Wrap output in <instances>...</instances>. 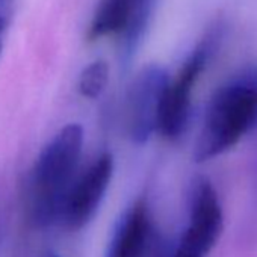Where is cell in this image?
<instances>
[{
  "label": "cell",
  "instance_id": "1",
  "mask_svg": "<svg viewBox=\"0 0 257 257\" xmlns=\"http://www.w3.org/2000/svg\"><path fill=\"white\" fill-rule=\"evenodd\" d=\"M255 127L257 70H246L212 94L194 147L195 162H207L227 153Z\"/></svg>",
  "mask_w": 257,
  "mask_h": 257
},
{
  "label": "cell",
  "instance_id": "12",
  "mask_svg": "<svg viewBox=\"0 0 257 257\" xmlns=\"http://www.w3.org/2000/svg\"><path fill=\"white\" fill-rule=\"evenodd\" d=\"M14 14V0H0V26L8 29Z\"/></svg>",
  "mask_w": 257,
  "mask_h": 257
},
{
  "label": "cell",
  "instance_id": "13",
  "mask_svg": "<svg viewBox=\"0 0 257 257\" xmlns=\"http://www.w3.org/2000/svg\"><path fill=\"white\" fill-rule=\"evenodd\" d=\"M5 32H7V29L0 26V53H2V47H4V34Z\"/></svg>",
  "mask_w": 257,
  "mask_h": 257
},
{
  "label": "cell",
  "instance_id": "3",
  "mask_svg": "<svg viewBox=\"0 0 257 257\" xmlns=\"http://www.w3.org/2000/svg\"><path fill=\"white\" fill-rule=\"evenodd\" d=\"M216 46L218 35H206L189 53L177 76L173 80H170L162 100L158 124V132L164 138L174 141L185 134L191 115L194 88L200 76L209 65V61L212 59Z\"/></svg>",
  "mask_w": 257,
  "mask_h": 257
},
{
  "label": "cell",
  "instance_id": "6",
  "mask_svg": "<svg viewBox=\"0 0 257 257\" xmlns=\"http://www.w3.org/2000/svg\"><path fill=\"white\" fill-rule=\"evenodd\" d=\"M113 174V158L110 153L100 155L91 167L68 188L59 218L70 230L85 227L95 215Z\"/></svg>",
  "mask_w": 257,
  "mask_h": 257
},
{
  "label": "cell",
  "instance_id": "8",
  "mask_svg": "<svg viewBox=\"0 0 257 257\" xmlns=\"http://www.w3.org/2000/svg\"><path fill=\"white\" fill-rule=\"evenodd\" d=\"M159 0H132L131 13L125 23L124 31L121 32V49L119 58L121 64L127 67L141 49L146 35L152 26L158 10Z\"/></svg>",
  "mask_w": 257,
  "mask_h": 257
},
{
  "label": "cell",
  "instance_id": "2",
  "mask_svg": "<svg viewBox=\"0 0 257 257\" xmlns=\"http://www.w3.org/2000/svg\"><path fill=\"white\" fill-rule=\"evenodd\" d=\"M83 146L80 124H68L38 155L26 182V213L35 227H47L59 218Z\"/></svg>",
  "mask_w": 257,
  "mask_h": 257
},
{
  "label": "cell",
  "instance_id": "5",
  "mask_svg": "<svg viewBox=\"0 0 257 257\" xmlns=\"http://www.w3.org/2000/svg\"><path fill=\"white\" fill-rule=\"evenodd\" d=\"M224 228V213L213 185L198 179L189 197V224L176 243L174 257H206Z\"/></svg>",
  "mask_w": 257,
  "mask_h": 257
},
{
  "label": "cell",
  "instance_id": "9",
  "mask_svg": "<svg viewBox=\"0 0 257 257\" xmlns=\"http://www.w3.org/2000/svg\"><path fill=\"white\" fill-rule=\"evenodd\" d=\"M131 4L132 0H98L88 28V40L121 35L131 13Z\"/></svg>",
  "mask_w": 257,
  "mask_h": 257
},
{
  "label": "cell",
  "instance_id": "14",
  "mask_svg": "<svg viewBox=\"0 0 257 257\" xmlns=\"http://www.w3.org/2000/svg\"><path fill=\"white\" fill-rule=\"evenodd\" d=\"M2 234H4V213H0V243H2Z\"/></svg>",
  "mask_w": 257,
  "mask_h": 257
},
{
  "label": "cell",
  "instance_id": "7",
  "mask_svg": "<svg viewBox=\"0 0 257 257\" xmlns=\"http://www.w3.org/2000/svg\"><path fill=\"white\" fill-rule=\"evenodd\" d=\"M152 228L147 203L138 200L115 224L106 257H141Z\"/></svg>",
  "mask_w": 257,
  "mask_h": 257
},
{
  "label": "cell",
  "instance_id": "10",
  "mask_svg": "<svg viewBox=\"0 0 257 257\" xmlns=\"http://www.w3.org/2000/svg\"><path fill=\"white\" fill-rule=\"evenodd\" d=\"M109 82V65L97 59L86 65L79 76V91L86 98H97L103 94Z\"/></svg>",
  "mask_w": 257,
  "mask_h": 257
},
{
  "label": "cell",
  "instance_id": "11",
  "mask_svg": "<svg viewBox=\"0 0 257 257\" xmlns=\"http://www.w3.org/2000/svg\"><path fill=\"white\" fill-rule=\"evenodd\" d=\"M174 249H176V245H173L153 225L141 257H174Z\"/></svg>",
  "mask_w": 257,
  "mask_h": 257
},
{
  "label": "cell",
  "instance_id": "4",
  "mask_svg": "<svg viewBox=\"0 0 257 257\" xmlns=\"http://www.w3.org/2000/svg\"><path fill=\"white\" fill-rule=\"evenodd\" d=\"M168 71L158 64L144 67L128 85L124 101L125 134L134 144H146L158 132L159 113L170 83Z\"/></svg>",
  "mask_w": 257,
  "mask_h": 257
},
{
  "label": "cell",
  "instance_id": "15",
  "mask_svg": "<svg viewBox=\"0 0 257 257\" xmlns=\"http://www.w3.org/2000/svg\"><path fill=\"white\" fill-rule=\"evenodd\" d=\"M44 257H59L58 254H53V252H49V254H46Z\"/></svg>",
  "mask_w": 257,
  "mask_h": 257
}]
</instances>
